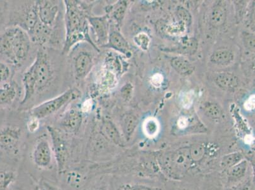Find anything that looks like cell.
Segmentation results:
<instances>
[{"label":"cell","mask_w":255,"mask_h":190,"mask_svg":"<svg viewBox=\"0 0 255 190\" xmlns=\"http://www.w3.org/2000/svg\"><path fill=\"white\" fill-rule=\"evenodd\" d=\"M64 2L66 7V36L75 34L90 36V25L87 18L89 14L84 8L85 6L79 1L73 0H66Z\"/></svg>","instance_id":"6da1fadb"},{"label":"cell","mask_w":255,"mask_h":190,"mask_svg":"<svg viewBox=\"0 0 255 190\" xmlns=\"http://www.w3.org/2000/svg\"><path fill=\"white\" fill-rule=\"evenodd\" d=\"M81 95H82V93L76 88H72V89L67 90L59 96L46 101L45 102L41 103L40 105L32 108V116L38 118L39 119L49 116L51 114L61 109L67 104L76 100L80 98Z\"/></svg>","instance_id":"7a4b0ae2"},{"label":"cell","mask_w":255,"mask_h":190,"mask_svg":"<svg viewBox=\"0 0 255 190\" xmlns=\"http://www.w3.org/2000/svg\"><path fill=\"white\" fill-rule=\"evenodd\" d=\"M161 166L171 175H184L191 166L192 161L189 154V148H179L172 154L162 157Z\"/></svg>","instance_id":"3957f363"},{"label":"cell","mask_w":255,"mask_h":190,"mask_svg":"<svg viewBox=\"0 0 255 190\" xmlns=\"http://www.w3.org/2000/svg\"><path fill=\"white\" fill-rule=\"evenodd\" d=\"M32 65L35 74L36 92H42L50 85L53 78V71L47 54L43 50L38 51Z\"/></svg>","instance_id":"277c9868"},{"label":"cell","mask_w":255,"mask_h":190,"mask_svg":"<svg viewBox=\"0 0 255 190\" xmlns=\"http://www.w3.org/2000/svg\"><path fill=\"white\" fill-rule=\"evenodd\" d=\"M11 45L15 64L21 63L26 59L31 48V39L27 32L19 26L10 27Z\"/></svg>","instance_id":"5b68a950"},{"label":"cell","mask_w":255,"mask_h":190,"mask_svg":"<svg viewBox=\"0 0 255 190\" xmlns=\"http://www.w3.org/2000/svg\"><path fill=\"white\" fill-rule=\"evenodd\" d=\"M88 21L95 37L94 43L100 48H104L108 43L110 31V19L106 15L103 16H88Z\"/></svg>","instance_id":"8992f818"},{"label":"cell","mask_w":255,"mask_h":190,"mask_svg":"<svg viewBox=\"0 0 255 190\" xmlns=\"http://www.w3.org/2000/svg\"><path fill=\"white\" fill-rule=\"evenodd\" d=\"M21 131L15 126H4L0 129V150L15 152L20 142Z\"/></svg>","instance_id":"52a82bcc"},{"label":"cell","mask_w":255,"mask_h":190,"mask_svg":"<svg viewBox=\"0 0 255 190\" xmlns=\"http://www.w3.org/2000/svg\"><path fill=\"white\" fill-rule=\"evenodd\" d=\"M94 59L91 53L82 51L73 59L74 74L76 80H84L92 71Z\"/></svg>","instance_id":"ba28073f"},{"label":"cell","mask_w":255,"mask_h":190,"mask_svg":"<svg viewBox=\"0 0 255 190\" xmlns=\"http://www.w3.org/2000/svg\"><path fill=\"white\" fill-rule=\"evenodd\" d=\"M36 2L39 20L43 24L52 27L59 12V6L56 1H37Z\"/></svg>","instance_id":"9c48e42d"},{"label":"cell","mask_w":255,"mask_h":190,"mask_svg":"<svg viewBox=\"0 0 255 190\" xmlns=\"http://www.w3.org/2000/svg\"><path fill=\"white\" fill-rule=\"evenodd\" d=\"M22 83L24 89V95L20 103L21 105H24L32 98L36 92V81L32 65L23 74Z\"/></svg>","instance_id":"30bf717a"},{"label":"cell","mask_w":255,"mask_h":190,"mask_svg":"<svg viewBox=\"0 0 255 190\" xmlns=\"http://www.w3.org/2000/svg\"><path fill=\"white\" fill-rule=\"evenodd\" d=\"M104 48H112L118 52L127 54L129 52V46L126 39L118 30L111 29L108 43Z\"/></svg>","instance_id":"8fae6325"},{"label":"cell","mask_w":255,"mask_h":190,"mask_svg":"<svg viewBox=\"0 0 255 190\" xmlns=\"http://www.w3.org/2000/svg\"><path fill=\"white\" fill-rule=\"evenodd\" d=\"M52 31V27L43 24L39 20L29 36L32 42L39 45H43L50 40Z\"/></svg>","instance_id":"7c38bea8"},{"label":"cell","mask_w":255,"mask_h":190,"mask_svg":"<svg viewBox=\"0 0 255 190\" xmlns=\"http://www.w3.org/2000/svg\"><path fill=\"white\" fill-rule=\"evenodd\" d=\"M34 159L38 166L46 168L51 162V152L47 141L41 140L34 151Z\"/></svg>","instance_id":"4fadbf2b"},{"label":"cell","mask_w":255,"mask_h":190,"mask_svg":"<svg viewBox=\"0 0 255 190\" xmlns=\"http://www.w3.org/2000/svg\"><path fill=\"white\" fill-rule=\"evenodd\" d=\"M39 21L36 2V3L29 6L24 11V15H23L22 25L20 27H21L22 29L27 32V34H29Z\"/></svg>","instance_id":"5bb4252c"},{"label":"cell","mask_w":255,"mask_h":190,"mask_svg":"<svg viewBox=\"0 0 255 190\" xmlns=\"http://www.w3.org/2000/svg\"><path fill=\"white\" fill-rule=\"evenodd\" d=\"M0 54L7 58L15 64L11 45V32L10 27L7 28L0 35Z\"/></svg>","instance_id":"9a60e30c"},{"label":"cell","mask_w":255,"mask_h":190,"mask_svg":"<svg viewBox=\"0 0 255 190\" xmlns=\"http://www.w3.org/2000/svg\"><path fill=\"white\" fill-rule=\"evenodd\" d=\"M127 8L126 1H121L118 3L106 6V13L109 19L115 20L118 24L122 23L125 17Z\"/></svg>","instance_id":"2e32d148"},{"label":"cell","mask_w":255,"mask_h":190,"mask_svg":"<svg viewBox=\"0 0 255 190\" xmlns=\"http://www.w3.org/2000/svg\"><path fill=\"white\" fill-rule=\"evenodd\" d=\"M215 82L220 88L224 90H233L238 87L239 80L237 76L231 73H222L217 74Z\"/></svg>","instance_id":"e0dca14e"},{"label":"cell","mask_w":255,"mask_h":190,"mask_svg":"<svg viewBox=\"0 0 255 190\" xmlns=\"http://www.w3.org/2000/svg\"><path fill=\"white\" fill-rule=\"evenodd\" d=\"M82 121V114L80 110L72 108L67 112L63 119L62 124L71 131H75L79 128Z\"/></svg>","instance_id":"ac0fdd59"},{"label":"cell","mask_w":255,"mask_h":190,"mask_svg":"<svg viewBox=\"0 0 255 190\" xmlns=\"http://www.w3.org/2000/svg\"><path fill=\"white\" fill-rule=\"evenodd\" d=\"M234 59V53L231 50L221 48L215 51L210 57V61L213 64L226 66L231 63Z\"/></svg>","instance_id":"d6986e66"},{"label":"cell","mask_w":255,"mask_h":190,"mask_svg":"<svg viewBox=\"0 0 255 190\" xmlns=\"http://www.w3.org/2000/svg\"><path fill=\"white\" fill-rule=\"evenodd\" d=\"M227 18L226 8L219 3L213 8L210 13V23L214 27L222 26Z\"/></svg>","instance_id":"ffe728a7"},{"label":"cell","mask_w":255,"mask_h":190,"mask_svg":"<svg viewBox=\"0 0 255 190\" xmlns=\"http://www.w3.org/2000/svg\"><path fill=\"white\" fill-rule=\"evenodd\" d=\"M171 65L178 73L183 76L190 75L194 71V67L191 62L183 57H175L171 60Z\"/></svg>","instance_id":"44dd1931"},{"label":"cell","mask_w":255,"mask_h":190,"mask_svg":"<svg viewBox=\"0 0 255 190\" xmlns=\"http://www.w3.org/2000/svg\"><path fill=\"white\" fill-rule=\"evenodd\" d=\"M17 90L14 86L6 84L0 88V106L10 105L15 100Z\"/></svg>","instance_id":"7402d4cb"},{"label":"cell","mask_w":255,"mask_h":190,"mask_svg":"<svg viewBox=\"0 0 255 190\" xmlns=\"http://www.w3.org/2000/svg\"><path fill=\"white\" fill-rule=\"evenodd\" d=\"M138 120L135 115L127 113L122 117V127L125 135L129 137L137 126Z\"/></svg>","instance_id":"603a6c76"},{"label":"cell","mask_w":255,"mask_h":190,"mask_svg":"<svg viewBox=\"0 0 255 190\" xmlns=\"http://www.w3.org/2000/svg\"><path fill=\"white\" fill-rule=\"evenodd\" d=\"M248 168L247 162L243 160L236 166L227 169L229 179L233 181L240 180L244 177Z\"/></svg>","instance_id":"cb8c5ba5"},{"label":"cell","mask_w":255,"mask_h":190,"mask_svg":"<svg viewBox=\"0 0 255 190\" xmlns=\"http://www.w3.org/2000/svg\"><path fill=\"white\" fill-rule=\"evenodd\" d=\"M244 160L243 155L240 152H234L232 154L226 155L223 157L221 161V166L222 168L228 169L232 168L236 164L240 163Z\"/></svg>","instance_id":"d4e9b609"},{"label":"cell","mask_w":255,"mask_h":190,"mask_svg":"<svg viewBox=\"0 0 255 190\" xmlns=\"http://www.w3.org/2000/svg\"><path fill=\"white\" fill-rule=\"evenodd\" d=\"M204 112L212 119H219L222 115V110L216 103L207 102L204 104Z\"/></svg>","instance_id":"484cf974"},{"label":"cell","mask_w":255,"mask_h":190,"mask_svg":"<svg viewBox=\"0 0 255 190\" xmlns=\"http://www.w3.org/2000/svg\"><path fill=\"white\" fill-rule=\"evenodd\" d=\"M189 148V154L192 162H199L203 159L205 154V148L201 143L192 144Z\"/></svg>","instance_id":"4316f807"},{"label":"cell","mask_w":255,"mask_h":190,"mask_svg":"<svg viewBox=\"0 0 255 190\" xmlns=\"http://www.w3.org/2000/svg\"><path fill=\"white\" fill-rule=\"evenodd\" d=\"M15 180V176L10 171L0 170V190H8Z\"/></svg>","instance_id":"83f0119b"},{"label":"cell","mask_w":255,"mask_h":190,"mask_svg":"<svg viewBox=\"0 0 255 190\" xmlns=\"http://www.w3.org/2000/svg\"><path fill=\"white\" fill-rule=\"evenodd\" d=\"M104 129L107 135L110 138L111 140L117 143L120 142L121 138L119 132L113 122L109 121V120L104 122Z\"/></svg>","instance_id":"f1b7e54d"},{"label":"cell","mask_w":255,"mask_h":190,"mask_svg":"<svg viewBox=\"0 0 255 190\" xmlns=\"http://www.w3.org/2000/svg\"><path fill=\"white\" fill-rule=\"evenodd\" d=\"M197 47H198V43L196 39L189 38L183 41L182 45L180 46V49L182 50L183 53L192 54L196 50Z\"/></svg>","instance_id":"f546056e"},{"label":"cell","mask_w":255,"mask_h":190,"mask_svg":"<svg viewBox=\"0 0 255 190\" xmlns=\"http://www.w3.org/2000/svg\"><path fill=\"white\" fill-rule=\"evenodd\" d=\"M134 41L139 47L144 50H147L150 44V38L147 34L139 33L134 38Z\"/></svg>","instance_id":"4dcf8cb0"},{"label":"cell","mask_w":255,"mask_h":190,"mask_svg":"<svg viewBox=\"0 0 255 190\" xmlns=\"http://www.w3.org/2000/svg\"><path fill=\"white\" fill-rule=\"evenodd\" d=\"M178 17L182 22L187 25L191 24L192 22L191 15L189 11L182 6H178L177 10Z\"/></svg>","instance_id":"1f68e13d"},{"label":"cell","mask_w":255,"mask_h":190,"mask_svg":"<svg viewBox=\"0 0 255 190\" xmlns=\"http://www.w3.org/2000/svg\"><path fill=\"white\" fill-rule=\"evenodd\" d=\"M144 130L149 136H154L158 131V125L154 119H149L146 121L144 125Z\"/></svg>","instance_id":"d6a6232c"},{"label":"cell","mask_w":255,"mask_h":190,"mask_svg":"<svg viewBox=\"0 0 255 190\" xmlns=\"http://www.w3.org/2000/svg\"><path fill=\"white\" fill-rule=\"evenodd\" d=\"M10 76V70L7 65L0 62V84L7 81Z\"/></svg>","instance_id":"836d02e7"},{"label":"cell","mask_w":255,"mask_h":190,"mask_svg":"<svg viewBox=\"0 0 255 190\" xmlns=\"http://www.w3.org/2000/svg\"><path fill=\"white\" fill-rule=\"evenodd\" d=\"M39 127V119L36 117L32 116L27 122V129L31 133L38 130Z\"/></svg>","instance_id":"e575fe53"},{"label":"cell","mask_w":255,"mask_h":190,"mask_svg":"<svg viewBox=\"0 0 255 190\" xmlns=\"http://www.w3.org/2000/svg\"><path fill=\"white\" fill-rule=\"evenodd\" d=\"M122 94L123 97L125 99H128L129 96H130L131 94V87L130 85H125L122 90Z\"/></svg>","instance_id":"d590c367"},{"label":"cell","mask_w":255,"mask_h":190,"mask_svg":"<svg viewBox=\"0 0 255 190\" xmlns=\"http://www.w3.org/2000/svg\"><path fill=\"white\" fill-rule=\"evenodd\" d=\"M128 190H162L157 188H152L149 187L143 186V185H136L132 187Z\"/></svg>","instance_id":"8d00e7d4"},{"label":"cell","mask_w":255,"mask_h":190,"mask_svg":"<svg viewBox=\"0 0 255 190\" xmlns=\"http://www.w3.org/2000/svg\"><path fill=\"white\" fill-rule=\"evenodd\" d=\"M92 107V101L89 99V100L85 101L84 103H83V105L82 106V110L85 111V112H88V111L91 109Z\"/></svg>","instance_id":"74e56055"}]
</instances>
